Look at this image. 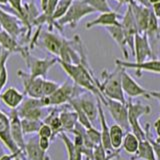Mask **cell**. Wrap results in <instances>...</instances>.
Instances as JSON below:
<instances>
[{"label":"cell","instance_id":"obj_1","mask_svg":"<svg viewBox=\"0 0 160 160\" xmlns=\"http://www.w3.org/2000/svg\"><path fill=\"white\" fill-rule=\"evenodd\" d=\"M58 63L68 76L73 80L74 84H76L80 88H83L86 91L92 93L95 97H98L103 101L104 96L98 89L99 80L94 76L92 69L90 68L87 58L83 59L78 64H70L59 61Z\"/></svg>","mask_w":160,"mask_h":160},{"label":"cell","instance_id":"obj_2","mask_svg":"<svg viewBox=\"0 0 160 160\" xmlns=\"http://www.w3.org/2000/svg\"><path fill=\"white\" fill-rule=\"evenodd\" d=\"M123 67L116 65V69L112 72L104 70L101 74V81L98 82V89L104 97L117 100L122 103H126L121 85V73Z\"/></svg>","mask_w":160,"mask_h":160},{"label":"cell","instance_id":"obj_3","mask_svg":"<svg viewBox=\"0 0 160 160\" xmlns=\"http://www.w3.org/2000/svg\"><path fill=\"white\" fill-rule=\"evenodd\" d=\"M93 13H95L94 9L83 0H73L65 14L55 21L54 27H57L59 30H61L64 26L75 28L82 18Z\"/></svg>","mask_w":160,"mask_h":160},{"label":"cell","instance_id":"obj_4","mask_svg":"<svg viewBox=\"0 0 160 160\" xmlns=\"http://www.w3.org/2000/svg\"><path fill=\"white\" fill-rule=\"evenodd\" d=\"M24 58L26 66L29 69V74L31 77H42L46 78L48 71L52 66L58 63V58H37L29 53L27 47H23L20 52Z\"/></svg>","mask_w":160,"mask_h":160},{"label":"cell","instance_id":"obj_5","mask_svg":"<svg viewBox=\"0 0 160 160\" xmlns=\"http://www.w3.org/2000/svg\"><path fill=\"white\" fill-rule=\"evenodd\" d=\"M126 104L128 109L129 127L131 131L139 138V140H142L145 138V131L140 124L139 119L144 115H148L151 112V109H150V106L144 105L141 102H133L132 98H129Z\"/></svg>","mask_w":160,"mask_h":160},{"label":"cell","instance_id":"obj_6","mask_svg":"<svg viewBox=\"0 0 160 160\" xmlns=\"http://www.w3.org/2000/svg\"><path fill=\"white\" fill-rule=\"evenodd\" d=\"M45 107L42 97L41 98H31L28 97L24 99L22 103L17 108V112L20 118H28L34 120H43L46 116L44 113Z\"/></svg>","mask_w":160,"mask_h":160},{"label":"cell","instance_id":"obj_7","mask_svg":"<svg viewBox=\"0 0 160 160\" xmlns=\"http://www.w3.org/2000/svg\"><path fill=\"white\" fill-rule=\"evenodd\" d=\"M79 88L80 87L77 86L76 84L69 83L68 81H65L63 84H60L59 87L50 96H45L47 98L49 107L69 103L71 99L80 95L78 94Z\"/></svg>","mask_w":160,"mask_h":160},{"label":"cell","instance_id":"obj_8","mask_svg":"<svg viewBox=\"0 0 160 160\" xmlns=\"http://www.w3.org/2000/svg\"><path fill=\"white\" fill-rule=\"evenodd\" d=\"M101 102L107 107L108 111L115 121V123L120 125L125 131H128L130 127H129V122H128L127 104L117 101V100L107 98V97H104L103 101Z\"/></svg>","mask_w":160,"mask_h":160},{"label":"cell","instance_id":"obj_9","mask_svg":"<svg viewBox=\"0 0 160 160\" xmlns=\"http://www.w3.org/2000/svg\"><path fill=\"white\" fill-rule=\"evenodd\" d=\"M0 27L17 40L23 32L27 30L16 15L1 6H0Z\"/></svg>","mask_w":160,"mask_h":160},{"label":"cell","instance_id":"obj_10","mask_svg":"<svg viewBox=\"0 0 160 160\" xmlns=\"http://www.w3.org/2000/svg\"><path fill=\"white\" fill-rule=\"evenodd\" d=\"M116 65L121 66L125 69H134L137 77H141L144 71L160 74V59H148L143 62H129L123 60L116 59Z\"/></svg>","mask_w":160,"mask_h":160},{"label":"cell","instance_id":"obj_11","mask_svg":"<svg viewBox=\"0 0 160 160\" xmlns=\"http://www.w3.org/2000/svg\"><path fill=\"white\" fill-rule=\"evenodd\" d=\"M17 75L22 80L24 86V95L26 94L31 98H41L43 97V80L42 77H31L29 73L22 70H18Z\"/></svg>","mask_w":160,"mask_h":160},{"label":"cell","instance_id":"obj_12","mask_svg":"<svg viewBox=\"0 0 160 160\" xmlns=\"http://www.w3.org/2000/svg\"><path fill=\"white\" fill-rule=\"evenodd\" d=\"M121 85L125 95H127L129 98H136V97H145L150 98L149 90L143 88L141 85H139L133 77H131L126 69L123 68L121 73Z\"/></svg>","mask_w":160,"mask_h":160},{"label":"cell","instance_id":"obj_13","mask_svg":"<svg viewBox=\"0 0 160 160\" xmlns=\"http://www.w3.org/2000/svg\"><path fill=\"white\" fill-rule=\"evenodd\" d=\"M120 25H121V27H122L125 38H126L128 48L133 54L134 53V37H135V35L138 33V29H137V25L133 16L131 7H130L129 4L121 19V21H120Z\"/></svg>","mask_w":160,"mask_h":160},{"label":"cell","instance_id":"obj_14","mask_svg":"<svg viewBox=\"0 0 160 160\" xmlns=\"http://www.w3.org/2000/svg\"><path fill=\"white\" fill-rule=\"evenodd\" d=\"M133 56L136 59L135 62H143L148 59H155L152 48L145 34L137 33L134 37V53Z\"/></svg>","mask_w":160,"mask_h":160},{"label":"cell","instance_id":"obj_15","mask_svg":"<svg viewBox=\"0 0 160 160\" xmlns=\"http://www.w3.org/2000/svg\"><path fill=\"white\" fill-rule=\"evenodd\" d=\"M0 140L11 153L22 152L18 148L10 132V119L8 115L0 110ZM23 153V152H22Z\"/></svg>","mask_w":160,"mask_h":160},{"label":"cell","instance_id":"obj_16","mask_svg":"<svg viewBox=\"0 0 160 160\" xmlns=\"http://www.w3.org/2000/svg\"><path fill=\"white\" fill-rule=\"evenodd\" d=\"M129 5H130V7H131L135 22H136V25H137L138 33L144 34L148 25L150 14H151V8L142 6V5L136 3L135 1H133V0H131V2L129 3Z\"/></svg>","mask_w":160,"mask_h":160},{"label":"cell","instance_id":"obj_17","mask_svg":"<svg viewBox=\"0 0 160 160\" xmlns=\"http://www.w3.org/2000/svg\"><path fill=\"white\" fill-rule=\"evenodd\" d=\"M40 37H41V45L43 46V48L58 57L65 38L52 32L51 30L44 31Z\"/></svg>","mask_w":160,"mask_h":160},{"label":"cell","instance_id":"obj_18","mask_svg":"<svg viewBox=\"0 0 160 160\" xmlns=\"http://www.w3.org/2000/svg\"><path fill=\"white\" fill-rule=\"evenodd\" d=\"M9 119H10V132H11V136L14 140V142L18 146V148L23 152L25 146V140H24V134L21 126V118L19 117L17 109H11V112L9 114Z\"/></svg>","mask_w":160,"mask_h":160},{"label":"cell","instance_id":"obj_19","mask_svg":"<svg viewBox=\"0 0 160 160\" xmlns=\"http://www.w3.org/2000/svg\"><path fill=\"white\" fill-rule=\"evenodd\" d=\"M144 34L147 36V39L150 43V46L152 48L154 56L157 58L158 45L160 41V25H159V20L155 17L152 10H151V14H150V17H149L146 31H145Z\"/></svg>","mask_w":160,"mask_h":160},{"label":"cell","instance_id":"obj_20","mask_svg":"<svg viewBox=\"0 0 160 160\" xmlns=\"http://www.w3.org/2000/svg\"><path fill=\"white\" fill-rule=\"evenodd\" d=\"M89 93V92H88ZM88 93H82L76 97L79 106L81 107L83 112L86 114V116L90 120V122L93 124V122L98 117V107H97V101L95 103L91 94Z\"/></svg>","mask_w":160,"mask_h":160},{"label":"cell","instance_id":"obj_21","mask_svg":"<svg viewBox=\"0 0 160 160\" xmlns=\"http://www.w3.org/2000/svg\"><path fill=\"white\" fill-rule=\"evenodd\" d=\"M0 100L10 109H17L24 100V93L15 87H8L0 92Z\"/></svg>","mask_w":160,"mask_h":160},{"label":"cell","instance_id":"obj_22","mask_svg":"<svg viewBox=\"0 0 160 160\" xmlns=\"http://www.w3.org/2000/svg\"><path fill=\"white\" fill-rule=\"evenodd\" d=\"M96 101H97V107H98V118H99V122H100V126H101V130H100V133H101V143L103 145V147L105 148L107 153H112L115 150H113L111 144H110V138H109V126L106 121V117H105V114L102 108V102L98 97H96Z\"/></svg>","mask_w":160,"mask_h":160},{"label":"cell","instance_id":"obj_23","mask_svg":"<svg viewBox=\"0 0 160 160\" xmlns=\"http://www.w3.org/2000/svg\"><path fill=\"white\" fill-rule=\"evenodd\" d=\"M119 23H120L119 14L111 10V11H108V12L100 13V15L96 19L87 22L86 25H85V27H86V29H91L95 26L107 27V26H112V25H117Z\"/></svg>","mask_w":160,"mask_h":160},{"label":"cell","instance_id":"obj_24","mask_svg":"<svg viewBox=\"0 0 160 160\" xmlns=\"http://www.w3.org/2000/svg\"><path fill=\"white\" fill-rule=\"evenodd\" d=\"M105 29H106L108 34L111 36V38L116 42L118 47L120 48V50H121L123 53V56L127 59L129 56L128 45H127L126 38H125V35H124V32H123L120 23L117 25H112V26H107V27H105Z\"/></svg>","mask_w":160,"mask_h":160},{"label":"cell","instance_id":"obj_25","mask_svg":"<svg viewBox=\"0 0 160 160\" xmlns=\"http://www.w3.org/2000/svg\"><path fill=\"white\" fill-rule=\"evenodd\" d=\"M29 160H46V151L40 148L38 144V135L30 138L25 142L24 151Z\"/></svg>","mask_w":160,"mask_h":160},{"label":"cell","instance_id":"obj_26","mask_svg":"<svg viewBox=\"0 0 160 160\" xmlns=\"http://www.w3.org/2000/svg\"><path fill=\"white\" fill-rule=\"evenodd\" d=\"M0 47L5 51H9L10 53H19L22 51L23 46L18 43V40L11 36L8 32H6L2 28H0Z\"/></svg>","mask_w":160,"mask_h":160},{"label":"cell","instance_id":"obj_27","mask_svg":"<svg viewBox=\"0 0 160 160\" xmlns=\"http://www.w3.org/2000/svg\"><path fill=\"white\" fill-rule=\"evenodd\" d=\"M59 135L65 145V148H66L68 160H82V157L84 155L83 149L75 146L74 142L69 138V136H67L65 132H60Z\"/></svg>","mask_w":160,"mask_h":160},{"label":"cell","instance_id":"obj_28","mask_svg":"<svg viewBox=\"0 0 160 160\" xmlns=\"http://www.w3.org/2000/svg\"><path fill=\"white\" fill-rule=\"evenodd\" d=\"M43 123L45 124H48L50 127L52 129V140L55 139L56 135H58L60 132H63L62 131V125H61V121H60V118H59V113H58V110L56 108L52 109L46 116L43 118Z\"/></svg>","mask_w":160,"mask_h":160},{"label":"cell","instance_id":"obj_29","mask_svg":"<svg viewBox=\"0 0 160 160\" xmlns=\"http://www.w3.org/2000/svg\"><path fill=\"white\" fill-rule=\"evenodd\" d=\"M125 130L118 124H113L109 127V138L110 144L113 150H119L121 148L122 141L125 135Z\"/></svg>","mask_w":160,"mask_h":160},{"label":"cell","instance_id":"obj_30","mask_svg":"<svg viewBox=\"0 0 160 160\" xmlns=\"http://www.w3.org/2000/svg\"><path fill=\"white\" fill-rule=\"evenodd\" d=\"M59 118H60V121H61L63 132H66V131L71 132L74 129L76 123L78 122L77 114L74 110H72V111L63 110V111L59 112Z\"/></svg>","mask_w":160,"mask_h":160},{"label":"cell","instance_id":"obj_31","mask_svg":"<svg viewBox=\"0 0 160 160\" xmlns=\"http://www.w3.org/2000/svg\"><path fill=\"white\" fill-rule=\"evenodd\" d=\"M139 138L132 131H127L124 135L121 147L127 154H136L139 148Z\"/></svg>","mask_w":160,"mask_h":160},{"label":"cell","instance_id":"obj_32","mask_svg":"<svg viewBox=\"0 0 160 160\" xmlns=\"http://www.w3.org/2000/svg\"><path fill=\"white\" fill-rule=\"evenodd\" d=\"M136 159H138V160L139 159H141V160H157L156 157H155V154H154L151 144L149 143V141L146 138L140 140L139 148L136 153Z\"/></svg>","mask_w":160,"mask_h":160},{"label":"cell","instance_id":"obj_33","mask_svg":"<svg viewBox=\"0 0 160 160\" xmlns=\"http://www.w3.org/2000/svg\"><path fill=\"white\" fill-rule=\"evenodd\" d=\"M69 104H70V106L72 107V109H73L74 111L76 112V114H77V121H78V123L81 124L85 129H88V128H90V127H92V126H93V124H92L91 122H90V120H89L88 117L86 116V114H85V113L83 112V110L81 109V107L79 106V104H78V101H77L76 97L70 100V101H69Z\"/></svg>","mask_w":160,"mask_h":160},{"label":"cell","instance_id":"obj_34","mask_svg":"<svg viewBox=\"0 0 160 160\" xmlns=\"http://www.w3.org/2000/svg\"><path fill=\"white\" fill-rule=\"evenodd\" d=\"M43 124L42 120H34L28 118H21V126L24 135L37 133L40 126Z\"/></svg>","mask_w":160,"mask_h":160},{"label":"cell","instance_id":"obj_35","mask_svg":"<svg viewBox=\"0 0 160 160\" xmlns=\"http://www.w3.org/2000/svg\"><path fill=\"white\" fill-rule=\"evenodd\" d=\"M85 3H87L91 8L94 9L95 12L104 13L111 11V7L107 0H83Z\"/></svg>","mask_w":160,"mask_h":160},{"label":"cell","instance_id":"obj_36","mask_svg":"<svg viewBox=\"0 0 160 160\" xmlns=\"http://www.w3.org/2000/svg\"><path fill=\"white\" fill-rule=\"evenodd\" d=\"M72 1L73 0H59L57 5H56V7H55L53 15H52V20H53L54 23L56 20L61 18L65 14V12L67 11V9L70 6V4H71Z\"/></svg>","mask_w":160,"mask_h":160},{"label":"cell","instance_id":"obj_37","mask_svg":"<svg viewBox=\"0 0 160 160\" xmlns=\"http://www.w3.org/2000/svg\"><path fill=\"white\" fill-rule=\"evenodd\" d=\"M144 131H145V138H146L149 141V143L151 144L152 149H153L154 154H155V157H156L157 160H160V144L157 143L156 141H155V139L152 138L151 131H150V124L149 123L145 124Z\"/></svg>","mask_w":160,"mask_h":160},{"label":"cell","instance_id":"obj_38","mask_svg":"<svg viewBox=\"0 0 160 160\" xmlns=\"http://www.w3.org/2000/svg\"><path fill=\"white\" fill-rule=\"evenodd\" d=\"M59 83L55 82V81H51V80H48L46 78H44L43 80V86H42V90H43V96H50L55 90H56L59 87Z\"/></svg>","mask_w":160,"mask_h":160},{"label":"cell","instance_id":"obj_39","mask_svg":"<svg viewBox=\"0 0 160 160\" xmlns=\"http://www.w3.org/2000/svg\"><path fill=\"white\" fill-rule=\"evenodd\" d=\"M8 4L10 5V8L12 10V11H10V12L13 13L14 15H16L18 19L21 21L22 9H23L22 0H8Z\"/></svg>","mask_w":160,"mask_h":160},{"label":"cell","instance_id":"obj_40","mask_svg":"<svg viewBox=\"0 0 160 160\" xmlns=\"http://www.w3.org/2000/svg\"><path fill=\"white\" fill-rule=\"evenodd\" d=\"M86 134L94 146L99 143H101V133H100L99 130L96 129L94 126L86 129Z\"/></svg>","mask_w":160,"mask_h":160},{"label":"cell","instance_id":"obj_41","mask_svg":"<svg viewBox=\"0 0 160 160\" xmlns=\"http://www.w3.org/2000/svg\"><path fill=\"white\" fill-rule=\"evenodd\" d=\"M8 81V70H7V61H4L0 68V92L2 91L5 85Z\"/></svg>","mask_w":160,"mask_h":160},{"label":"cell","instance_id":"obj_42","mask_svg":"<svg viewBox=\"0 0 160 160\" xmlns=\"http://www.w3.org/2000/svg\"><path fill=\"white\" fill-rule=\"evenodd\" d=\"M52 134L53 132H52L51 127H50L48 124H45V123H43L41 126H40L37 132V135L39 137H47L50 140L52 139Z\"/></svg>","mask_w":160,"mask_h":160},{"label":"cell","instance_id":"obj_43","mask_svg":"<svg viewBox=\"0 0 160 160\" xmlns=\"http://www.w3.org/2000/svg\"><path fill=\"white\" fill-rule=\"evenodd\" d=\"M50 142H51V140L47 137H39L38 136V144L40 148L44 151H47L49 149V146H50Z\"/></svg>","mask_w":160,"mask_h":160},{"label":"cell","instance_id":"obj_44","mask_svg":"<svg viewBox=\"0 0 160 160\" xmlns=\"http://www.w3.org/2000/svg\"><path fill=\"white\" fill-rule=\"evenodd\" d=\"M10 55H11V53L9 51H5L0 47V68H1V65L4 61H7Z\"/></svg>","mask_w":160,"mask_h":160},{"label":"cell","instance_id":"obj_45","mask_svg":"<svg viewBox=\"0 0 160 160\" xmlns=\"http://www.w3.org/2000/svg\"><path fill=\"white\" fill-rule=\"evenodd\" d=\"M151 10H152L153 14L155 15V17H156L160 21V2L152 4L151 5Z\"/></svg>","mask_w":160,"mask_h":160},{"label":"cell","instance_id":"obj_46","mask_svg":"<svg viewBox=\"0 0 160 160\" xmlns=\"http://www.w3.org/2000/svg\"><path fill=\"white\" fill-rule=\"evenodd\" d=\"M22 152H16V153H10V154H6L5 153L3 156L0 158V160H13L18 155H21Z\"/></svg>","mask_w":160,"mask_h":160},{"label":"cell","instance_id":"obj_47","mask_svg":"<svg viewBox=\"0 0 160 160\" xmlns=\"http://www.w3.org/2000/svg\"><path fill=\"white\" fill-rule=\"evenodd\" d=\"M149 93H150V96L155 98V99H157L159 104H160V91H149ZM156 121H160V114H159V117L157 118Z\"/></svg>","mask_w":160,"mask_h":160},{"label":"cell","instance_id":"obj_48","mask_svg":"<svg viewBox=\"0 0 160 160\" xmlns=\"http://www.w3.org/2000/svg\"><path fill=\"white\" fill-rule=\"evenodd\" d=\"M136 3L142 5V6H145V7H148V8H151V4H150L149 0H133Z\"/></svg>","mask_w":160,"mask_h":160},{"label":"cell","instance_id":"obj_49","mask_svg":"<svg viewBox=\"0 0 160 160\" xmlns=\"http://www.w3.org/2000/svg\"><path fill=\"white\" fill-rule=\"evenodd\" d=\"M154 129H155V132L157 134V136H160V121L154 122Z\"/></svg>","mask_w":160,"mask_h":160},{"label":"cell","instance_id":"obj_50","mask_svg":"<svg viewBox=\"0 0 160 160\" xmlns=\"http://www.w3.org/2000/svg\"><path fill=\"white\" fill-rule=\"evenodd\" d=\"M118 2L119 6H122V5H128L130 2H131V0H116Z\"/></svg>","mask_w":160,"mask_h":160},{"label":"cell","instance_id":"obj_51","mask_svg":"<svg viewBox=\"0 0 160 160\" xmlns=\"http://www.w3.org/2000/svg\"><path fill=\"white\" fill-rule=\"evenodd\" d=\"M4 154H5V152H4V149H3V147H2V145L0 144V158H1Z\"/></svg>","mask_w":160,"mask_h":160},{"label":"cell","instance_id":"obj_52","mask_svg":"<svg viewBox=\"0 0 160 160\" xmlns=\"http://www.w3.org/2000/svg\"><path fill=\"white\" fill-rule=\"evenodd\" d=\"M8 4V0H0V6H3V5H7Z\"/></svg>","mask_w":160,"mask_h":160},{"label":"cell","instance_id":"obj_53","mask_svg":"<svg viewBox=\"0 0 160 160\" xmlns=\"http://www.w3.org/2000/svg\"><path fill=\"white\" fill-rule=\"evenodd\" d=\"M149 2H150V4H154V3H158V2H160V0H149Z\"/></svg>","mask_w":160,"mask_h":160},{"label":"cell","instance_id":"obj_54","mask_svg":"<svg viewBox=\"0 0 160 160\" xmlns=\"http://www.w3.org/2000/svg\"><path fill=\"white\" fill-rule=\"evenodd\" d=\"M155 141H156L157 143H159V144H160V136H157V138L155 139Z\"/></svg>","mask_w":160,"mask_h":160},{"label":"cell","instance_id":"obj_55","mask_svg":"<svg viewBox=\"0 0 160 160\" xmlns=\"http://www.w3.org/2000/svg\"><path fill=\"white\" fill-rule=\"evenodd\" d=\"M13 160H23V159H21V158H20V155H18V156H16V157H15Z\"/></svg>","mask_w":160,"mask_h":160},{"label":"cell","instance_id":"obj_56","mask_svg":"<svg viewBox=\"0 0 160 160\" xmlns=\"http://www.w3.org/2000/svg\"><path fill=\"white\" fill-rule=\"evenodd\" d=\"M46 160H50V159H49V157H48V156H47V157H46Z\"/></svg>","mask_w":160,"mask_h":160},{"label":"cell","instance_id":"obj_57","mask_svg":"<svg viewBox=\"0 0 160 160\" xmlns=\"http://www.w3.org/2000/svg\"><path fill=\"white\" fill-rule=\"evenodd\" d=\"M87 160H90V159H88V158H87Z\"/></svg>","mask_w":160,"mask_h":160},{"label":"cell","instance_id":"obj_58","mask_svg":"<svg viewBox=\"0 0 160 160\" xmlns=\"http://www.w3.org/2000/svg\"><path fill=\"white\" fill-rule=\"evenodd\" d=\"M132 160H133V159H132ZM136 160H138V159H136Z\"/></svg>","mask_w":160,"mask_h":160}]
</instances>
